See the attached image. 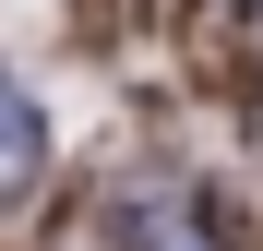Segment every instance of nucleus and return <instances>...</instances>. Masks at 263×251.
Segmentation results:
<instances>
[{
    "label": "nucleus",
    "instance_id": "f257e3e1",
    "mask_svg": "<svg viewBox=\"0 0 263 251\" xmlns=\"http://www.w3.org/2000/svg\"><path fill=\"white\" fill-rule=\"evenodd\" d=\"M36 156H48V132H36V108L0 84V191H24V180H36Z\"/></svg>",
    "mask_w": 263,
    "mask_h": 251
}]
</instances>
